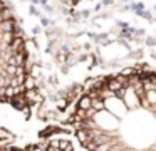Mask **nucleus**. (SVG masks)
Segmentation results:
<instances>
[{
	"label": "nucleus",
	"instance_id": "obj_1",
	"mask_svg": "<svg viewBox=\"0 0 156 151\" xmlns=\"http://www.w3.org/2000/svg\"><path fill=\"white\" fill-rule=\"evenodd\" d=\"M84 94L89 107H76L69 123L79 143L91 151H156V72L126 69L94 81Z\"/></svg>",
	"mask_w": 156,
	"mask_h": 151
},
{
	"label": "nucleus",
	"instance_id": "obj_2",
	"mask_svg": "<svg viewBox=\"0 0 156 151\" xmlns=\"http://www.w3.org/2000/svg\"><path fill=\"white\" fill-rule=\"evenodd\" d=\"M25 94L32 86L29 52L24 34L12 9L0 0V101H7V91Z\"/></svg>",
	"mask_w": 156,
	"mask_h": 151
},
{
	"label": "nucleus",
	"instance_id": "obj_3",
	"mask_svg": "<svg viewBox=\"0 0 156 151\" xmlns=\"http://www.w3.org/2000/svg\"><path fill=\"white\" fill-rule=\"evenodd\" d=\"M69 3H77V2H81V0H67Z\"/></svg>",
	"mask_w": 156,
	"mask_h": 151
}]
</instances>
